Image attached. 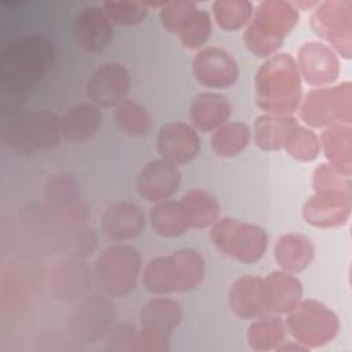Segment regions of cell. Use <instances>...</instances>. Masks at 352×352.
Masks as SVG:
<instances>
[{
    "mask_svg": "<svg viewBox=\"0 0 352 352\" xmlns=\"http://www.w3.org/2000/svg\"><path fill=\"white\" fill-rule=\"evenodd\" d=\"M55 47L40 34L10 43L0 56V109L4 116L19 111L26 96L51 70Z\"/></svg>",
    "mask_w": 352,
    "mask_h": 352,
    "instance_id": "6da1fadb",
    "label": "cell"
},
{
    "mask_svg": "<svg viewBox=\"0 0 352 352\" xmlns=\"http://www.w3.org/2000/svg\"><path fill=\"white\" fill-rule=\"evenodd\" d=\"M256 102L271 114L298 111L301 103V77L296 60L289 54L270 56L256 74Z\"/></svg>",
    "mask_w": 352,
    "mask_h": 352,
    "instance_id": "7a4b0ae2",
    "label": "cell"
},
{
    "mask_svg": "<svg viewBox=\"0 0 352 352\" xmlns=\"http://www.w3.org/2000/svg\"><path fill=\"white\" fill-rule=\"evenodd\" d=\"M315 194L302 208L307 223L320 228H334L348 223L352 210L351 177L341 175L329 164L314 172Z\"/></svg>",
    "mask_w": 352,
    "mask_h": 352,
    "instance_id": "3957f363",
    "label": "cell"
},
{
    "mask_svg": "<svg viewBox=\"0 0 352 352\" xmlns=\"http://www.w3.org/2000/svg\"><path fill=\"white\" fill-rule=\"evenodd\" d=\"M60 139V117L50 110L18 111L8 117L3 129L4 144L19 155L51 150Z\"/></svg>",
    "mask_w": 352,
    "mask_h": 352,
    "instance_id": "277c9868",
    "label": "cell"
},
{
    "mask_svg": "<svg viewBox=\"0 0 352 352\" xmlns=\"http://www.w3.org/2000/svg\"><path fill=\"white\" fill-rule=\"evenodd\" d=\"M298 22V8L287 1H264L253 11L245 32V43L252 54L270 58Z\"/></svg>",
    "mask_w": 352,
    "mask_h": 352,
    "instance_id": "5b68a950",
    "label": "cell"
},
{
    "mask_svg": "<svg viewBox=\"0 0 352 352\" xmlns=\"http://www.w3.org/2000/svg\"><path fill=\"white\" fill-rule=\"evenodd\" d=\"M142 270L140 253L133 246L111 243L92 265L94 286L110 298L125 297L138 286Z\"/></svg>",
    "mask_w": 352,
    "mask_h": 352,
    "instance_id": "8992f818",
    "label": "cell"
},
{
    "mask_svg": "<svg viewBox=\"0 0 352 352\" xmlns=\"http://www.w3.org/2000/svg\"><path fill=\"white\" fill-rule=\"evenodd\" d=\"M210 239L221 254L242 264L260 261L268 246V235L263 227L232 217L219 219L212 226Z\"/></svg>",
    "mask_w": 352,
    "mask_h": 352,
    "instance_id": "52a82bcc",
    "label": "cell"
},
{
    "mask_svg": "<svg viewBox=\"0 0 352 352\" xmlns=\"http://www.w3.org/2000/svg\"><path fill=\"white\" fill-rule=\"evenodd\" d=\"M117 308L113 298L98 293H89L74 302L66 318L69 337L77 344H95L104 338L114 326Z\"/></svg>",
    "mask_w": 352,
    "mask_h": 352,
    "instance_id": "ba28073f",
    "label": "cell"
},
{
    "mask_svg": "<svg viewBox=\"0 0 352 352\" xmlns=\"http://www.w3.org/2000/svg\"><path fill=\"white\" fill-rule=\"evenodd\" d=\"M300 118L311 128L351 125L352 122V84L349 81L311 89L301 100Z\"/></svg>",
    "mask_w": 352,
    "mask_h": 352,
    "instance_id": "9c48e42d",
    "label": "cell"
},
{
    "mask_svg": "<svg viewBox=\"0 0 352 352\" xmlns=\"http://www.w3.org/2000/svg\"><path fill=\"white\" fill-rule=\"evenodd\" d=\"M287 333L308 351L331 342L340 331V320L333 309L316 301H301L285 320Z\"/></svg>",
    "mask_w": 352,
    "mask_h": 352,
    "instance_id": "30bf717a",
    "label": "cell"
},
{
    "mask_svg": "<svg viewBox=\"0 0 352 352\" xmlns=\"http://www.w3.org/2000/svg\"><path fill=\"white\" fill-rule=\"evenodd\" d=\"M183 318L177 301L155 296L146 301L139 311V352H165L169 338Z\"/></svg>",
    "mask_w": 352,
    "mask_h": 352,
    "instance_id": "8fae6325",
    "label": "cell"
},
{
    "mask_svg": "<svg viewBox=\"0 0 352 352\" xmlns=\"http://www.w3.org/2000/svg\"><path fill=\"white\" fill-rule=\"evenodd\" d=\"M311 25L315 33L342 58L352 54V3L349 0H329L319 3L312 14ZM337 54V55H338Z\"/></svg>",
    "mask_w": 352,
    "mask_h": 352,
    "instance_id": "7c38bea8",
    "label": "cell"
},
{
    "mask_svg": "<svg viewBox=\"0 0 352 352\" xmlns=\"http://www.w3.org/2000/svg\"><path fill=\"white\" fill-rule=\"evenodd\" d=\"M129 88L128 69L118 62H104L89 74L85 82V96L99 109H116L126 99Z\"/></svg>",
    "mask_w": 352,
    "mask_h": 352,
    "instance_id": "4fadbf2b",
    "label": "cell"
},
{
    "mask_svg": "<svg viewBox=\"0 0 352 352\" xmlns=\"http://www.w3.org/2000/svg\"><path fill=\"white\" fill-rule=\"evenodd\" d=\"M94 272L82 258L66 257L58 261L48 276V289L54 300L73 305L91 293Z\"/></svg>",
    "mask_w": 352,
    "mask_h": 352,
    "instance_id": "5bb4252c",
    "label": "cell"
},
{
    "mask_svg": "<svg viewBox=\"0 0 352 352\" xmlns=\"http://www.w3.org/2000/svg\"><path fill=\"white\" fill-rule=\"evenodd\" d=\"M22 235L29 246L41 256L60 252V224L44 205H26L19 213Z\"/></svg>",
    "mask_w": 352,
    "mask_h": 352,
    "instance_id": "9a60e30c",
    "label": "cell"
},
{
    "mask_svg": "<svg viewBox=\"0 0 352 352\" xmlns=\"http://www.w3.org/2000/svg\"><path fill=\"white\" fill-rule=\"evenodd\" d=\"M294 60L300 77L314 88L333 85L341 73L337 52L320 41L304 43Z\"/></svg>",
    "mask_w": 352,
    "mask_h": 352,
    "instance_id": "2e32d148",
    "label": "cell"
},
{
    "mask_svg": "<svg viewBox=\"0 0 352 352\" xmlns=\"http://www.w3.org/2000/svg\"><path fill=\"white\" fill-rule=\"evenodd\" d=\"M45 206L59 224L73 220H89V210L82 199L80 184L70 173L52 175L44 188Z\"/></svg>",
    "mask_w": 352,
    "mask_h": 352,
    "instance_id": "e0dca14e",
    "label": "cell"
},
{
    "mask_svg": "<svg viewBox=\"0 0 352 352\" xmlns=\"http://www.w3.org/2000/svg\"><path fill=\"white\" fill-rule=\"evenodd\" d=\"M180 183L179 168L162 158L144 164L135 177L136 192L151 204L170 199L177 192Z\"/></svg>",
    "mask_w": 352,
    "mask_h": 352,
    "instance_id": "ac0fdd59",
    "label": "cell"
},
{
    "mask_svg": "<svg viewBox=\"0 0 352 352\" xmlns=\"http://www.w3.org/2000/svg\"><path fill=\"white\" fill-rule=\"evenodd\" d=\"M155 142L160 158L176 166L194 161L201 151L198 131L186 122L172 121L164 124L157 133Z\"/></svg>",
    "mask_w": 352,
    "mask_h": 352,
    "instance_id": "d6986e66",
    "label": "cell"
},
{
    "mask_svg": "<svg viewBox=\"0 0 352 352\" xmlns=\"http://www.w3.org/2000/svg\"><path fill=\"white\" fill-rule=\"evenodd\" d=\"M192 73L201 85L212 89H226L236 82L239 67L234 56L227 51L208 47L194 56Z\"/></svg>",
    "mask_w": 352,
    "mask_h": 352,
    "instance_id": "ffe728a7",
    "label": "cell"
},
{
    "mask_svg": "<svg viewBox=\"0 0 352 352\" xmlns=\"http://www.w3.org/2000/svg\"><path fill=\"white\" fill-rule=\"evenodd\" d=\"M73 37L82 52L99 54L111 43L113 22L102 7H84L74 16Z\"/></svg>",
    "mask_w": 352,
    "mask_h": 352,
    "instance_id": "44dd1931",
    "label": "cell"
},
{
    "mask_svg": "<svg viewBox=\"0 0 352 352\" xmlns=\"http://www.w3.org/2000/svg\"><path fill=\"white\" fill-rule=\"evenodd\" d=\"M146 227V214L133 202L122 201L104 209L100 217V231L114 243H125L138 238Z\"/></svg>",
    "mask_w": 352,
    "mask_h": 352,
    "instance_id": "7402d4cb",
    "label": "cell"
},
{
    "mask_svg": "<svg viewBox=\"0 0 352 352\" xmlns=\"http://www.w3.org/2000/svg\"><path fill=\"white\" fill-rule=\"evenodd\" d=\"M228 305L241 319L253 320L270 312L264 278L245 275L235 279L228 290Z\"/></svg>",
    "mask_w": 352,
    "mask_h": 352,
    "instance_id": "603a6c76",
    "label": "cell"
},
{
    "mask_svg": "<svg viewBox=\"0 0 352 352\" xmlns=\"http://www.w3.org/2000/svg\"><path fill=\"white\" fill-rule=\"evenodd\" d=\"M169 33L179 34L180 41L186 48H201L210 38V15L206 10L197 8L195 3L186 1L175 16Z\"/></svg>",
    "mask_w": 352,
    "mask_h": 352,
    "instance_id": "cb8c5ba5",
    "label": "cell"
},
{
    "mask_svg": "<svg viewBox=\"0 0 352 352\" xmlns=\"http://www.w3.org/2000/svg\"><path fill=\"white\" fill-rule=\"evenodd\" d=\"M232 114L230 100L214 92H201L194 96L190 106V120L199 132H214L228 122Z\"/></svg>",
    "mask_w": 352,
    "mask_h": 352,
    "instance_id": "d4e9b609",
    "label": "cell"
},
{
    "mask_svg": "<svg viewBox=\"0 0 352 352\" xmlns=\"http://www.w3.org/2000/svg\"><path fill=\"white\" fill-rule=\"evenodd\" d=\"M102 111L89 102L69 107L60 117L62 139L70 143H82L92 139L102 126Z\"/></svg>",
    "mask_w": 352,
    "mask_h": 352,
    "instance_id": "484cf974",
    "label": "cell"
},
{
    "mask_svg": "<svg viewBox=\"0 0 352 352\" xmlns=\"http://www.w3.org/2000/svg\"><path fill=\"white\" fill-rule=\"evenodd\" d=\"M270 312L276 315H287L302 301V283L286 271H272L265 278Z\"/></svg>",
    "mask_w": 352,
    "mask_h": 352,
    "instance_id": "4316f807",
    "label": "cell"
},
{
    "mask_svg": "<svg viewBox=\"0 0 352 352\" xmlns=\"http://www.w3.org/2000/svg\"><path fill=\"white\" fill-rule=\"evenodd\" d=\"M320 151L327 164L344 176L352 175V129L351 125H333L324 128L319 136Z\"/></svg>",
    "mask_w": 352,
    "mask_h": 352,
    "instance_id": "83f0119b",
    "label": "cell"
},
{
    "mask_svg": "<svg viewBox=\"0 0 352 352\" xmlns=\"http://www.w3.org/2000/svg\"><path fill=\"white\" fill-rule=\"evenodd\" d=\"M315 256V249L309 238L289 232L278 238L274 248V258L282 271L298 274L307 270Z\"/></svg>",
    "mask_w": 352,
    "mask_h": 352,
    "instance_id": "f1b7e54d",
    "label": "cell"
},
{
    "mask_svg": "<svg viewBox=\"0 0 352 352\" xmlns=\"http://www.w3.org/2000/svg\"><path fill=\"white\" fill-rule=\"evenodd\" d=\"M297 125L298 121L293 116L265 113L256 120L252 138L260 150L278 151L283 148L289 135Z\"/></svg>",
    "mask_w": 352,
    "mask_h": 352,
    "instance_id": "f546056e",
    "label": "cell"
},
{
    "mask_svg": "<svg viewBox=\"0 0 352 352\" xmlns=\"http://www.w3.org/2000/svg\"><path fill=\"white\" fill-rule=\"evenodd\" d=\"M179 202L188 228L212 227L220 219V204L206 190L191 188Z\"/></svg>",
    "mask_w": 352,
    "mask_h": 352,
    "instance_id": "4dcf8cb0",
    "label": "cell"
},
{
    "mask_svg": "<svg viewBox=\"0 0 352 352\" xmlns=\"http://www.w3.org/2000/svg\"><path fill=\"white\" fill-rule=\"evenodd\" d=\"M169 257L175 274L176 293H186L199 287L206 272L205 260L199 252L183 248L170 253Z\"/></svg>",
    "mask_w": 352,
    "mask_h": 352,
    "instance_id": "1f68e13d",
    "label": "cell"
},
{
    "mask_svg": "<svg viewBox=\"0 0 352 352\" xmlns=\"http://www.w3.org/2000/svg\"><path fill=\"white\" fill-rule=\"evenodd\" d=\"M96 249V232L89 220L60 223V252L66 257L82 258L92 256Z\"/></svg>",
    "mask_w": 352,
    "mask_h": 352,
    "instance_id": "d6a6232c",
    "label": "cell"
},
{
    "mask_svg": "<svg viewBox=\"0 0 352 352\" xmlns=\"http://www.w3.org/2000/svg\"><path fill=\"white\" fill-rule=\"evenodd\" d=\"M148 221L153 231L164 238H177L188 230L180 202L172 198L154 204L148 210Z\"/></svg>",
    "mask_w": 352,
    "mask_h": 352,
    "instance_id": "836d02e7",
    "label": "cell"
},
{
    "mask_svg": "<svg viewBox=\"0 0 352 352\" xmlns=\"http://www.w3.org/2000/svg\"><path fill=\"white\" fill-rule=\"evenodd\" d=\"M286 323L279 316L267 314L256 318L248 329V344L253 351H276L286 341Z\"/></svg>",
    "mask_w": 352,
    "mask_h": 352,
    "instance_id": "e575fe53",
    "label": "cell"
},
{
    "mask_svg": "<svg viewBox=\"0 0 352 352\" xmlns=\"http://www.w3.org/2000/svg\"><path fill=\"white\" fill-rule=\"evenodd\" d=\"M252 140V129L241 121L227 122L216 129L210 139V146L216 157L232 158L239 155Z\"/></svg>",
    "mask_w": 352,
    "mask_h": 352,
    "instance_id": "d590c367",
    "label": "cell"
},
{
    "mask_svg": "<svg viewBox=\"0 0 352 352\" xmlns=\"http://www.w3.org/2000/svg\"><path fill=\"white\" fill-rule=\"evenodd\" d=\"M113 120L117 128L132 138L147 136L153 129V117L138 102L125 99L113 113Z\"/></svg>",
    "mask_w": 352,
    "mask_h": 352,
    "instance_id": "8d00e7d4",
    "label": "cell"
},
{
    "mask_svg": "<svg viewBox=\"0 0 352 352\" xmlns=\"http://www.w3.org/2000/svg\"><path fill=\"white\" fill-rule=\"evenodd\" d=\"M142 285L154 296H166L176 292L173 267L169 254L151 258L142 270Z\"/></svg>",
    "mask_w": 352,
    "mask_h": 352,
    "instance_id": "74e56055",
    "label": "cell"
},
{
    "mask_svg": "<svg viewBox=\"0 0 352 352\" xmlns=\"http://www.w3.org/2000/svg\"><path fill=\"white\" fill-rule=\"evenodd\" d=\"M212 11L217 25L232 32L249 23L253 15V4L246 0H217L212 4Z\"/></svg>",
    "mask_w": 352,
    "mask_h": 352,
    "instance_id": "f35d334b",
    "label": "cell"
},
{
    "mask_svg": "<svg viewBox=\"0 0 352 352\" xmlns=\"http://www.w3.org/2000/svg\"><path fill=\"white\" fill-rule=\"evenodd\" d=\"M283 150L297 161L311 162L320 154V140L312 129L298 124L289 135Z\"/></svg>",
    "mask_w": 352,
    "mask_h": 352,
    "instance_id": "ab89813d",
    "label": "cell"
},
{
    "mask_svg": "<svg viewBox=\"0 0 352 352\" xmlns=\"http://www.w3.org/2000/svg\"><path fill=\"white\" fill-rule=\"evenodd\" d=\"M106 15L113 25L132 26L143 22L148 14V4L143 1H124V0H107L102 6Z\"/></svg>",
    "mask_w": 352,
    "mask_h": 352,
    "instance_id": "60d3db41",
    "label": "cell"
},
{
    "mask_svg": "<svg viewBox=\"0 0 352 352\" xmlns=\"http://www.w3.org/2000/svg\"><path fill=\"white\" fill-rule=\"evenodd\" d=\"M103 341L109 352H139V329L129 323H114Z\"/></svg>",
    "mask_w": 352,
    "mask_h": 352,
    "instance_id": "b9f144b4",
    "label": "cell"
}]
</instances>
